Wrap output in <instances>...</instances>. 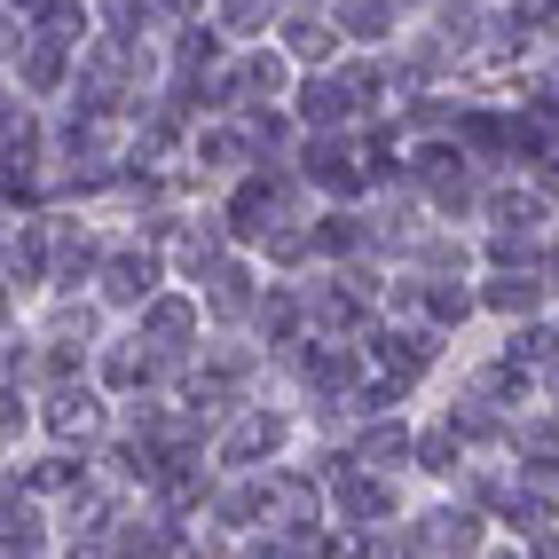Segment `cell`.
I'll use <instances>...</instances> for the list:
<instances>
[{"mask_svg": "<svg viewBox=\"0 0 559 559\" xmlns=\"http://www.w3.org/2000/svg\"><path fill=\"white\" fill-rule=\"evenodd\" d=\"M198 292H205V316H213V331H252V308H260V292H269V269H260V252H221L213 269L198 276Z\"/></svg>", "mask_w": 559, "mask_h": 559, "instance_id": "obj_8", "label": "cell"}, {"mask_svg": "<svg viewBox=\"0 0 559 559\" xmlns=\"http://www.w3.org/2000/svg\"><path fill=\"white\" fill-rule=\"evenodd\" d=\"M292 450V418L269 402H237L229 418L213 426V465L221 473H260V465H276Z\"/></svg>", "mask_w": 559, "mask_h": 559, "instance_id": "obj_4", "label": "cell"}, {"mask_svg": "<svg viewBox=\"0 0 559 559\" xmlns=\"http://www.w3.org/2000/svg\"><path fill=\"white\" fill-rule=\"evenodd\" d=\"M544 402H559V355L544 362Z\"/></svg>", "mask_w": 559, "mask_h": 559, "instance_id": "obj_22", "label": "cell"}, {"mask_svg": "<svg viewBox=\"0 0 559 559\" xmlns=\"http://www.w3.org/2000/svg\"><path fill=\"white\" fill-rule=\"evenodd\" d=\"M331 528V480L300 465H269V536H316Z\"/></svg>", "mask_w": 559, "mask_h": 559, "instance_id": "obj_11", "label": "cell"}, {"mask_svg": "<svg viewBox=\"0 0 559 559\" xmlns=\"http://www.w3.org/2000/svg\"><path fill=\"white\" fill-rule=\"evenodd\" d=\"M9 480H16V489H32V497H48V504H63V497H80L87 480H95V457H87V450H63V441H48L40 457L9 465Z\"/></svg>", "mask_w": 559, "mask_h": 559, "instance_id": "obj_14", "label": "cell"}, {"mask_svg": "<svg viewBox=\"0 0 559 559\" xmlns=\"http://www.w3.org/2000/svg\"><path fill=\"white\" fill-rule=\"evenodd\" d=\"M134 331L151 340L158 355H174V362H198L205 355V331H213V316H205V292L198 284H166L151 308L134 316Z\"/></svg>", "mask_w": 559, "mask_h": 559, "instance_id": "obj_7", "label": "cell"}, {"mask_svg": "<svg viewBox=\"0 0 559 559\" xmlns=\"http://www.w3.org/2000/svg\"><path fill=\"white\" fill-rule=\"evenodd\" d=\"M221 87V110H252V103H292V87H300V63L284 56V40H245L229 63L213 71Z\"/></svg>", "mask_w": 559, "mask_h": 559, "instance_id": "obj_3", "label": "cell"}, {"mask_svg": "<svg viewBox=\"0 0 559 559\" xmlns=\"http://www.w3.org/2000/svg\"><path fill=\"white\" fill-rule=\"evenodd\" d=\"M331 16H340V32H347V48H362V56H394L402 40H409V16L394 9V0H331Z\"/></svg>", "mask_w": 559, "mask_h": 559, "instance_id": "obj_15", "label": "cell"}, {"mask_svg": "<svg viewBox=\"0 0 559 559\" xmlns=\"http://www.w3.org/2000/svg\"><path fill=\"white\" fill-rule=\"evenodd\" d=\"M559 292L544 269H480V316L497 323H528V316H551Z\"/></svg>", "mask_w": 559, "mask_h": 559, "instance_id": "obj_13", "label": "cell"}, {"mask_svg": "<svg viewBox=\"0 0 559 559\" xmlns=\"http://www.w3.org/2000/svg\"><path fill=\"white\" fill-rule=\"evenodd\" d=\"M473 316H480V276H426V323L433 331L457 340Z\"/></svg>", "mask_w": 559, "mask_h": 559, "instance_id": "obj_17", "label": "cell"}, {"mask_svg": "<svg viewBox=\"0 0 559 559\" xmlns=\"http://www.w3.org/2000/svg\"><path fill=\"white\" fill-rule=\"evenodd\" d=\"M95 24L110 32V40H166L174 16L158 9V0H95Z\"/></svg>", "mask_w": 559, "mask_h": 559, "instance_id": "obj_18", "label": "cell"}, {"mask_svg": "<svg viewBox=\"0 0 559 559\" xmlns=\"http://www.w3.org/2000/svg\"><path fill=\"white\" fill-rule=\"evenodd\" d=\"M551 323H559V308H551Z\"/></svg>", "mask_w": 559, "mask_h": 559, "instance_id": "obj_24", "label": "cell"}, {"mask_svg": "<svg viewBox=\"0 0 559 559\" xmlns=\"http://www.w3.org/2000/svg\"><path fill=\"white\" fill-rule=\"evenodd\" d=\"M276 40L284 56L300 63V71H323V63H347V32L331 9H300V0H284V16H276Z\"/></svg>", "mask_w": 559, "mask_h": 559, "instance_id": "obj_12", "label": "cell"}, {"mask_svg": "<svg viewBox=\"0 0 559 559\" xmlns=\"http://www.w3.org/2000/svg\"><path fill=\"white\" fill-rule=\"evenodd\" d=\"M512 473L528 480L536 497H551V504H559V450H512Z\"/></svg>", "mask_w": 559, "mask_h": 559, "instance_id": "obj_19", "label": "cell"}, {"mask_svg": "<svg viewBox=\"0 0 559 559\" xmlns=\"http://www.w3.org/2000/svg\"><path fill=\"white\" fill-rule=\"evenodd\" d=\"M174 284V260H166V245H151V237H119V245H110V260H103V276H95V300L110 308V316H142V308H151L158 300V292Z\"/></svg>", "mask_w": 559, "mask_h": 559, "instance_id": "obj_1", "label": "cell"}, {"mask_svg": "<svg viewBox=\"0 0 559 559\" xmlns=\"http://www.w3.org/2000/svg\"><path fill=\"white\" fill-rule=\"evenodd\" d=\"M520 544H528V559H559V520H551V528H536V536H520Z\"/></svg>", "mask_w": 559, "mask_h": 559, "instance_id": "obj_20", "label": "cell"}, {"mask_svg": "<svg viewBox=\"0 0 559 559\" xmlns=\"http://www.w3.org/2000/svg\"><path fill=\"white\" fill-rule=\"evenodd\" d=\"M480 559H528V544H489Z\"/></svg>", "mask_w": 559, "mask_h": 559, "instance_id": "obj_21", "label": "cell"}, {"mask_svg": "<svg viewBox=\"0 0 559 559\" xmlns=\"http://www.w3.org/2000/svg\"><path fill=\"white\" fill-rule=\"evenodd\" d=\"M174 379H181V362H174V355H158L134 323L119 331V340H103V347H95V386H103L110 402H134V394H174Z\"/></svg>", "mask_w": 559, "mask_h": 559, "instance_id": "obj_6", "label": "cell"}, {"mask_svg": "<svg viewBox=\"0 0 559 559\" xmlns=\"http://www.w3.org/2000/svg\"><path fill=\"white\" fill-rule=\"evenodd\" d=\"M300 9H331V0H300Z\"/></svg>", "mask_w": 559, "mask_h": 559, "instance_id": "obj_23", "label": "cell"}, {"mask_svg": "<svg viewBox=\"0 0 559 559\" xmlns=\"http://www.w3.org/2000/svg\"><path fill=\"white\" fill-rule=\"evenodd\" d=\"M331 520H347V528H394L402 520V473H379V465L347 457L331 473Z\"/></svg>", "mask_w": 559, "mask_h": 559, "instance_id": "obj_9", "label": "cell"}, {"mask_svg": "<svg viewBox=\"0 0 559 559\" xmlns=\"http://www.w3.org/2000/svg\"><path fill=\"white\" fill-rule=\"evenodd\" d=\"M119 433V402H110L95 379H71V386H48L40 394V441H63V450H103Z\"/></svg>", "mask_w": 559, "mask_h": 559, "instance_id": "obj_2", "label": "cell"}, {"mask_svg": "<svg viewBox=\"0 0 559 559\" xmlns=\"http://www.w3.org/2000/svg\"><path fill=\"white\" fill-rule=\"evenodd\" d=\"M0 544H9V559H40V551H48V497H32V489H16V480H9Z\"/></svg>", "mask_w": 559, "mask_h": 559, "instance_id": "obj_16", "label": "cell"}, {"mask_svg": "<svg viewBox=\"0 0 559 559\" xmlns=\"http://www.w3.org/2000/svg\"><path fill=\"white\" fill-rule=\"evenodd\" d=\"M292 110H300L308 134H355L370 110H362V87L347 63H323V71H300V87H292Z\"/></svg>", "mask_w": 559, "mask_h": 559, "instance_id": "obj_10", "label": "cell"}, {"mask_svg": "<svg viewBox=\"0 0 559 559\" xmlns=\"http://www.w3.org/2000/svg\"><path fill=\"white\" fill-rule=\"evenodd\" d=\"M292 166H300V181H308L323 205H370V198H379V181H370L355 134H308Z\"/></svg>", "mask_w": 559, "mask_h": 559, "instance_id": "obj_5", "label": "cell"}]
</instances>
